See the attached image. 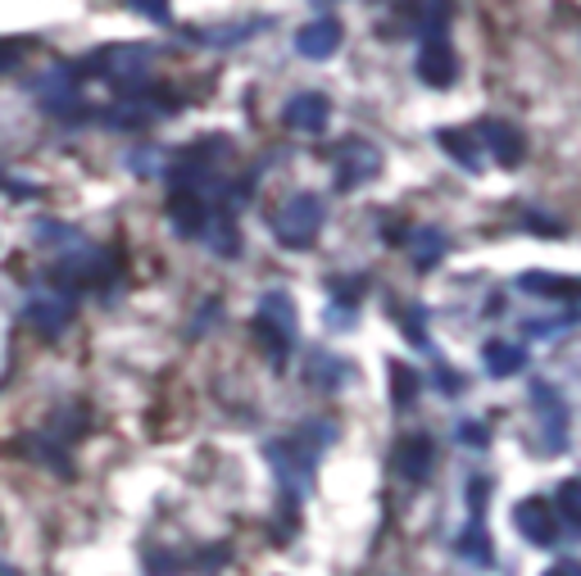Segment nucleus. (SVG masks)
I'll list each match as a JSON object with an SVG mask.
<instances>
[{
    "label": "nucleus",
    "mask_w": 581,
    "mask_h": 576,
    "mask_svg": "<svg viewBox=\"0 0 581 576\" xmlns=\"http://www.w3.org/2000/svg\"><path fill=\"white\" fill-rule=\"evenodd\" d=\"M459 441H463V445H477V449H482V445H486V432H482V422H463Z\"/></svg>",
    "instance_id": "393cba45"
},
{
    "label": "nucleus",
    "mask_w": 581,
    "mask_h": 576,
    "mask_svg": "<svg viewBox=\"0 0 581 576\" xmlns=\"http://www.w3.org/2000/svg\"><path fill=\"white\" fill-rule=\"evenodd\" d=\"M332 160H336V186L341 191H355L359 182H368L377 169H381V155H377V145H368V141H341L336 150H332Z\"/></svg>",
    "instance_id": "7ed1b4c3"
},
{
    "label": "nucleus",
    "mask_w": 581,
    "mask_h": 576,
    "mask_svg": "<svg viewBox=\"0 0 581 576\" xmlns=\"http://www.w3.org/2000/svg\"><path fill=\"white\" fill-rule=\"evenodd\" d=\"M173 567H177V558H173V554L150 550V576H173Z\"/></svg>",
    "instance_id": "b1692460"
},
{
    "label": "nucleus",
    "mask_w": 581,
    "mask_h": 576,
    "mask_svg": "<svg viewBox=\"0 0 581 576\" xmlns=\"http://www.w3.org/2000/svg\"><path fill=\"white\" fill-rule=\"evenodd\" d=\"M255 340H263V350L273 355V363H282V359H287V350H291V336H287L278 323L259 318V314H255Z\"/></svg>",
    "instance_id": "a211bd4d"
},
{
    "label": "nucleus",
    "mask_w": 581,
    "mask_h": 576,
    "mask_svg": "<svg viewBox=\"0 0 581 576\" xmlns=\"http://www.w3.org/2000/svg\"><path fill=\"white\" fill-rule=\"evenodd\" d=\"M437 141H441V150H450V155L469 169V173H482V145L477 141H469L463 132H454V128H445V132H437Z\"/></svg>",
    "instance_id": "2eb2a0df"
},
{
    "label": "nucleus",
    "mask_w": 581,
    "mask_h": 576,
    "mask_svg": "<svg viewBox=\"0 0 581 576\" xmlns=\"http://www.w3.org/2000/svg\"><path fill=\"white\" fill-rule=\"evenodd\" d=\"M23 55V46L19 42H10V46H0V68H14V59Z\"/></svg>",
    "instance_id": "cd10ccee"
},
{
    "label": "nucleus",
    "mask_w": 581,
    "mask_h": 576,
    "mask_svg": "<svg viewBox=\"0 0 581 576\" xmlns=\"http://www.w3.org/2000/svg\"><path fill=\"white\" fill-rule=\"evenodd\" d=\"M482 363H486L491 377H514V372L527 368V355L518 350V345H509V340H486Z\"/></svg>",
    "instance_id": "ddd939ff"
},
{
    "label": "nucleus",
    "mask_w": 581,
    "mask_h": 576,
    "mask_svg": "<svg viewBox=\"0 0 581 576\" xmlns=\"http://www.w3.org/2000/svg\"><path fill=\"white\" fill-rule=\"evenodd\" d=\"M523 291H531V295H555V300H577V282L572 278H555V273H527L523 282H518Z\"/></svg>",
    "instance_id": "dca6fc26"
},
{
    "label": "nucleus",
    "mask_w": 581,
    "mask_h": 576,
    "mask_svg": "<svg viewBox=\"0 0 581 576\" xmlns=\"http://www.w3.org/2000/svg\"><path fill=\"white\" fill-rule=\"evenodd\" d=\"M327 113H332L327 96L304 91V96H291V105H287V123H291L295 132H323V128H327Z\"/></svg>",
    "instance_id": "9b49d317"
},
{
    "label": "nucleus",
    "mask_w": 581,
    "mask_h": 576,
    "mask_svg": "<svg viewBox=\"0 0 581 576\" xmlns=\"http://www.w3.org/2000/svg\"><path fill=\"white\" fill-rule=\"evenodd\" d=\"M150 119H154V109L146 105V96H128V100L105 109V123L109 128H146Z\"/></svg>",
    "instance_id": "4468645a"
},
{
    "label": "nucleus",
    "mask_w": 581,
    "mask_h": 576,
    "mask_svg": "<svg viewBox=\"0 0 581 576\" xmlns=\"http://www.w3.org/2000/svg\"><path fill=\"white\" fill-rule=\"evenodd\" d=\"M278 241L291 246V250H304L309 241L319 237V227H323V200L319 196H309V191H300V196H291L278 214Z\"/></svg>",
    "instance_id": "f257e3e1"
},
{
    "label": "nucleus",
    "mask_w": 581,
    "mask_h": 576,
    "mask_svg": "<svg viewBox=\"0 0 581 576\" xmlns=\"http://www.w3.org/2000/svg\"><path fill=\"white\" fill-rule=\"evenodd\" d=\"M418 395V372L409 363H391V404L396 409H409Z\"/></svg>",
    "instance_id": "aec40b11"
},
{
    "label": "nucleus",
    "mask_w": 581,
    "mask_h": 576,
    "mask_svg": "<svg viewBox=\"0 0 581 576\" xmlns=\"http://www.w3.org/2000/svg\"><path fill=\"white\" fill-rule=\"evenodd\" d=\"M146 59H150L146 46H109V51L92 55L87 68H77V73H100V78H109L114 87L137 91L146 83Z\"/></svg>",
    "instance_id": "f03ea898"
},
{
    "label": "nucleus",
    "mask_w": 581,
    "mask_h": 576,
    "mask_svg": "<svg viewBox=\"0 0 581 576\" xmlns=\"http://www.w3.org/2000/svg\"><path fill=\"white\" fill-rule=\"evenodd\" d=\"M559 513H563V522L572 531L581 526V481H563L559 486Z\"/></svg>",
    "instance_id": "4be33fe9"
},
{
    "label": "nucleus",
    "mask_w": 581,
    "mask_h": 576,
    "mask_svg": "<svg viewBox=\"0 0 581 576\" xmlns=\"http://www.w3.org/2000/svg\"><path fill=\"white\" fill-rule=\"evenodd\" d=\"M169 218L182 237H201L205 232V222H209V209L201 196H186V191H173V200H169Z\"/></svg>",
    "instance_id": "f8f14e48"
},
{
    "label": "nucleus",
    "mask_w": 581,
    "mask_h": 576,
    "mask_svg": "<svg viewBox=\"0 0 581 576\" xmlns=\"http://www.w3.org/2000/svg\"><path fill=\"white\" fill-rule=\"evenodd\" d=\"M514 522L531 545H555L559 541V522H555V509L546 504V499H523V504L514 509Z\"/></svg>",
    "instance_id": "423d86ee"
},
{
    "label": "nucleus",
    "mask_w": 581,
    "mask_h": 576,
    "mask_svg": "<svg viewBox=\"0 0 581 576\" xmlns=\"http://www.w3.org/2000/svg\"><path fill=\"white\" fill-rule=\"evenodd\" d=\"M454 73H459V64H454L450 42L445 36H428V46H422V55H418V78L428 87H450Z\"/></svg>",
    "instance_id": "1a4fd4ad"
},
{
    "label": "nucleus",
    "mask_w": 581,
    "mask_h": 576,
    "mask_svg": "<svg viewBox=\"0 0 581 576\" xmlns=\"http://www.w3.org/2000/svg\"><path fill=\"white\" fill-rule=\"evenodd\" d=\"M531 404H536V413L546 417V449L550 454H559L563 445H568V404H563V395H559V387H550V381H536L531 387Z\"/></svg>",
    "instance_id": "20e7f679"
},
{
    "label": "nucleus",
    "mask_w": 581,
    "mask_h": 576,
    "mask_svg": "<svg viewBox=\"0 0 581 576\" xmlns=\"http://www.w3.org/2000/svg\"><path fill=\"white\" fill-rule=\"evenodd\" d=\"M137 14H146V19H160V23H169V6H160V0H141V6H132Z\"/></svg>",
    "instance_id": "bb28decb"
},
{
    "label": "nucleus",
    "mask_w": 581,
    "mask_h": 576,
    "mask_svg": "<svg viewBox=\"0 0 581 576\" xmlns=\"http://www.w3.org/2000/svg\"><path fill=\"white\" fill-rule=\"evenodd\" d=\"M391 464H396V472L405 477V481H428L432 477V464H437V445H432V436H405L400 445H396V454H391Z\"/></svg>",
    "instance_id": "39448f33"
},
{
    "label": "nucleus",
    "mask_w": 581,
    "mask_h": 576,
    "mask_svg": "<svg viewBox=\"0 0 581 576\" xmlns=\"http://www.w3.org/2000/svg\"><path fill=\"white\" fill-rule=\"evenodd\" d=\"M259 318H268V323H278L287 336H295V304L282 295V291H268L263 300H259Z\"/></svg>",
    "instance_id": "f3484780"
},
{
    "label": "nucleus",
    "mask_w": 581,
    "mask_h": 576,
    "mask_svg": "<svg viewBox=\"0 0 581 576\" xmlns=\"http://www.w3.org/2000/svg\"><path fill=\"white\" fill-rule=\"evenodd\" d=\"M309 377H314V381H323V377H327V387H332V381H341V377H345V368H341L336 359H327V363H323V359H314Z\"/></svg>",
    "instance_id": "5701e85b"
},
{
    "label": "nucleus",
    "mask_w": 581,
    "mask_h": 576,
    "mask_svg": "<svg viewBox=\"0 0 581 576\" xmlns=\"http://www.w3.org/2000/svg\"><path fill=\"white\" fill-rule=\"evenodd\" d=\"M459 554H469V558H477V563H491V541H486V526H482V518H473V526L463 531Z\"/></svg>",
    "instance_id": "412c9836"
},
{
    "label": "nucleus",
    "mask_w": 581,
    "mask_h": 576,
    "mask_svg": "<svg viewBox=\"0 0 581 576\" xmlns=\"http://www.w3.org/2000/svg\"><path fill=\"white\" fill-rule=\"evenodd\" d=\"M441 254H445V237L432 232V227H418V232H413V263L418 268H432Z\"/></svg>",
    "instance_id": "6ab92c4d"
},
{
    "label": "nucleus",
    "mask_w": 581,
    "mask_h": 576,
    "mask_svg": "<svg viewBox=\"0 0 581 576\" xmlns=\"http://www.w3.org/2000/svg\"><path fill=\"white\" fill-rule=\"evenodd\" d=\"M418 318H422L418 309H409L405 318H396V323H405V332H409V340H413V345H422V340H428V336H422V323H418Z\"/></svg>",
    "instance_id": "a878e982"
},
{
    "label": "nucleus",
    "mask_w": 581,
    "mask_h": 576,
    "mask_svg": "<svg viewBox=\"0 0 581 576\" xmlns=\"http://www.w3.org/2000/svg\"><path fill=\"white\" fill-rule=\"evenodd\" d=\"M28 323H32V332H42L46 340H55V336H64V327L73 323V304H68L64 295H36V300L28 304Z\"/></svg>",
    "instance_id": "9d476101"
},
{
    "label": "nucleus",
    "mask_w": 581,
    "mask_h": 576,
    "mask_svg": "<svg viewBox=\"0 0 581 576\" xmlns=\"http://www.w3.org/2000/svg\"><path fill=\"white\" fill-rule=\"evenodd\" d=\"M477 132H482V141H477V145H486V150H491L495 164H505V169H509V164H518V160L527 155V141H523V132H518L514 123L486 119Z\"/></svg>",
    "instance_id": "6e6552de"
},
{
    "label": "nucleus",
    "mask_w": 581,
    "mask_h": 576,
    "mask_svg": "<svg viewBox=\"0 0 581 576\" xmlns=\"http://www.w3.org/2000/svg\"><path fill=\"white\" fill-rule=\"evenodd\" d=\"M295 51L304 59H327V55H336L341 51V23H336V14H323L314 23H304L295 32Z\"/></svg>",
    "instance_id": "0eeeda50"
},
{
    "label": "nucleus",
    "mask_w": 581,
    "mask_h": 576,
    "mask_svg": "<svg viewBox=\"0 0 581 576\" xmlns=\"http://www.w3.org/2000/svg\"><path fill=\"white\" fill-rule=\"evenodd\" d=\"M546 576H577V567H572V563H559V567H550Z\"/></svg>",
    "instance_id": "c85d7f7f"
}]
</instances>
